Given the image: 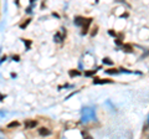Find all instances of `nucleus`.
<instances>
[{
  "instance_id": "obj_1",
  "label": "nucleus",
  "mask_w": 149,
  "mask_h": 139,
  "mask_svg": "<svg viewBox=\"0 0 149 139\" xmlns=\"http://www.w3.org/2000/svg\"><path fill=\"white\" fill-rule=\"evenodd\" d=\"M39 134H40V135H42V137H46V135H50V134H51V130L42 127V128L39 129Z\"/></svg>"
},
{
  "instance_id": "obj_2",
  "label": "nucleus",
  "mask_w": 149,
  "mask_h": 139,
  "mask_svg": "<svg viewBox=\"0 0 149 139\" xmlns=\"http://www.w3.org/2000/svg\"><path fill=\"white\" fill-rule=\"evenodd\" d=\"M83 34L87 32V30H88V26H90V24H91L92 19H86V20H83Z\"/></svg>"
},
{
  "instance_id": "obj_3",
  "label": "nucleus",
  "mask_w": 149,
  "mask_h": 139,
  "mask_svg": "<svg viewBox=\"0 0 149 139\" xmlns=\"http://www.w3.org/2000/svg\"><path fill=\"white\" fill-rule=\"evenodd\" d=\"M37 125V122L36 121H28V122H25V127L26 128H34Z\"/></svg>"
},
{
  "instance_id": "obj_4",
  "label": "nucleus",
  "mask_w": 149,
  "mask_h": 139,
  "mask_svg": "<svg viewBox=\"0 0 149 139\" xmlns=\"http://www.w3.org/2000/svg\"><path fill=\"white\" fill-rule=\"evenodd\" d=\"M108 82H111L109 80H96L94 81V83H108Z\"/></svg>"
},
{
  "instance_id": "obj_5",
  "label": "nucleus",
  "mask_w": 149,
  "mask_h": 139,
  "mask_svg": "<svg viewBox=\"0 0 149 139\" xmlns=\"http://www.w3.org/2000/svg\"><path fill=\"white\" fill-rule=\"evenodd\" d=\"M19 125V122H11V123H9L8 124V127L9 128H12V127H17Z\"/></svg>"
},
{
  "instance_id": "obj_6",
  "label": "nucleus",
  "mask_w": 149,
  "mask_h": 139,
  "mask_svg": "<svg viewBox=\"0 0 149 139\" xmlns=\"http://www.w3.org/2000/svg\"><path fill=\"white\" fill-rule=\"evenodd\" d=\"M124 49L127 50V52H131V51H132V47H131L129 45H124Z\"/></svg>"
},
{
  "instance_id": "obj_7",
  "label": "nucleus",
  "mask_w": 149,
  "mask_h": 139,
  "mask_svg": "<svg viewBox=\"0 0 149 139\" xmlns=\"http://www.w3.org/2000/svg\"><path fill=\"white\" fill-rule=\"evenodd\" d=\"M106 72H107V73H116V72H117V70H107Z\"/></svg>"
},
{
  "instance_id": "obj_8",
  "label": "nucleus",
  "mask_w": 149,
  "mask_h": 139,
  "mask_svg": "<svg viewBox=\"0 0 149 139\" xmlns=\"http://www.w3.org/2000/svg\"><path fill=\"white\" fill-rule=\"evenodd\" d=\"M70 75H71V76H77V75H80V72H73V71H71Z\"/></svg>"
},
{
  "instance_id": "obj_9",
  "label": "nucleus",
  "mask_w": 149,
  "mask_h": 139,
  "mask_svg": "<svg viewBox=\"0 0 149 139\" xmlns=\"http://www.w3.org/2000/svg\"><path fill=\"white\" fill-rule=\"evenodd\" d=\"M103 61L106 62V63H112V61H111V60H109V58H104Z\"/></svg>"
},
{
  "instance_id": "obj_10",
  "label": "nucleus",
  "mask_w": 149,
  "mask_h": 139,
  "mask_svg": "<svg viewBox=\"0 0 149 139\" xmlns=\"http://www.w3.org/2000/svg\"><path fill=\"white\" fill-rule=\"evenodd\" d=\"M94 72H96V71H92V72H87V73H86V75H87V76H91L92 73H94Z\"/></svg>"
}]
</instances>
